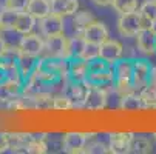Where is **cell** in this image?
Masks as SVG:
<instances>
[{
  "mask_svg": "<svg viewBox=\"0 0 156 154\" xmlns=\"http://www.w3.org/2000/svg\"><path fill=\"white\" fill-rule=\"evenodd\" d=\"M70 39L63 34L45 37V46H43V56L47 59H68L70 60Z\"/></svg>",
  "mask_w": 156,
  "mask_h": 154,
  "instance_id": "3957f363",
  "label": "cell"
},
{
  "mask_svg": "<svg viewBox=\"0 0 156 154\" xmlns=\"http://www.w3.org/2000/svg\"><path fill=\"white\" fill-rule=\"evenodd\" d=\"M11 146V137L6 133H0V152L6 151Z\"/></svg>",
  "mask_w": 156,
  "mask_h": 154,
  "instance_id": "f546056e",
  "label": "cell"
},
{
  "mask_svg": "<svg viewBox=\"0 0 156 154\" xmlns=\"http://www.w3.org/2000/svg\"><path fill=\"white\" fill-rule=\"evenodd\" d=\"M19 12L20 11H14V9H9V8L0 9V23H2V26H3V31L5 29H14Z\"/></svg>",
  "mask_w": 156,
  "mask_h": 154,
  "instance_id": "7402d4cb",
  "label": "cell"
},
{
  "mask_svg": "<svg viewBox=\"0 0 156 154\" xmlns=\"http://www.w3.org/2000/svg\"><path fill=\"white\" fill-rule=\"evenodd\" d=\"M115 86L118 93L127 94L135 91L133 88V62L128 60H119L115 67Z\"/></svg>",
  "mask_w": 156,
  "mask_h": 154,
  "instance_id": "6da1fadb",
  "label": "cell"
},
{
  "mask_svg": "<svg viewBox=\"0 0 156 154\" xmlns=\"http://www.w3.org/2000/svg\"><path fill=\"white\" fill-rule=\"evenodd\" d=\"M90 74V62H85L82 59H73L70 62L68 77L71 82H85Z\"/></svg>",
  "mask_w": 156,
  "mask_h": 154,
  "instance_id": "4fadbf2b",
  "label": "cell"
},
{
  "mask_svg": "<svg viewBox=\"0 0 156 154\" xmlns=\"http://www.w3.org/2000/svg\"><path fill=\"white\" fill-rule=\"evenodd\" d=\"M79 11L77 0H51V12L60 17H70Z\"/></svg>",
  "mask_w": 156,
  "mask_h": 154,
  "instance_id": "5bb4252c",
  "label": "cell"
},
{
  "mask_svg": "<svg viewBox=\"0 0 156 154\" xmlns=\"http://www.w3.org/2000/svg\"><path fill=\"white\" fill-rule=\"evenodd\" d=\"M111 6L118 14H128V12H135L139 9L138 0H113Z\"/></svg>",
  "mask_w": 156,
  "mask_h": 154,
  "instance_id": "44dd1931",
  "label": "cell"
},
{
  "mask_svg": "<svg viewBox=\"0 0 156 154\" xmlns=\"http://www.w3.org/2000/svg\"><path fill=\"white\" fill-rule=\"evenodd\" d=\"M150 83L156 86V65L151 67V79H150Z\"/></svg>",
  "mask_w": 156,
  "mask_h": 154,
  "instance_id": "d6a6232c",
  "label": "cell"
},
{
  "mask_svg": "<svg viewBox=\"0 0 156 154\" xmlns=\"http://www.w3.org/2000/svg\"><path fill=\"white\" fill-rule=\"evenodd\" d=\"M85 93H87V85L85 82H71L70 80V85L65 88L63 94H66L71 102L74 103V108H82V102H83V97H85Z\"/></svg>",
  "mask_w": 156,
  "mask_h": 154,
  "instance_id": "9a60e30c",
  "label": "cell"
},
{
  "mask_svg": "<svg viewBox=\"0 0 156 154\" xmlns=\"http://www.w3.org/2000/svg\"><path fill=\"white\" fill-rule=\"evenodd\" d=\"M121 108L124 111H141V109H145V105H144V100L141 97V94L131 91V93H127V94H122L121 97Z\"/></svg>",
  "mask_w": 156,
  "mask_h": 154,
  "instance_id": "2e32d148",
  "label": "cell"
},
{
  "mask_svg": "<svg viewBox=\"0 0 156 154\" xmlns=\"http://www.w3.org/2000/svg\"><path fill=\"white\" fill-rule=\"evenodd\" d=\"M153 137H154V140H156V133H153Z\"/></svg>",
  "mask_w": 156,
  "mask_h": 154,
  "instance_id": "d590c367",
  "label": "cell"
},
{
  "mask_svg": "<svg viewBox=\"0 0 156 154\" xmlns=\"http://www.w3.org/2000/svg\"><path fill=\"white\" fill-rule=\"evenodd\" d=\"M85 46V39L82 37V34H79L77 37H71L70 39V59H79L82 50Z\"/></svg>",
  "mask_w": 156,
  "mask_h": 154,
  "instance_id": "484cf974",
  "label": "cell"
},
{
  "mask_svg": "<svg viewBox=\"0 0 156 154\" xmlns=\"http://www.w3.org/2000/svg\"><path fill=\"white\" fill-rule=\"evenodd\" d=\"M133 133L130 131H116L108 136V152L113 154H125L130 152V143L133 139Z\"/></svg>",
  "mask_w": 156,
  "mask_h": 154,
  "instance_id": "30bf717a",
  "label": "cell"
},
{
  "mask_svg": "<svg viewBox=\"0 0 156 154\" xmlns=\"http://www.w3.org/2000/svg\"><path fill=\"white\" fill-rule=\"evenodd\" d=\"M82 37L87 40V42H91V43H98V45H101V43H104L108 37V28L105 26L104 22L101 20H93L90 22L82 31H80Z\"/></svg>",
  "mask_w": 156,
  "mask_h": 154,
  "instance_id": "9c48e42d",
  "label": "cell"
},
{
  "mask_svg": "<svg viewBox=\"0 0 156 154\" xmlns=\"http://www.w3.org/2000/svg\"><path fill=\"white\" fill-rule=\"evenodd\" d=\"M138 11L142 17V28L154 26V23H156V2L154 0H145L139 6Z\"/></svg>",
  "mask_w": 156,
  "mask_h": 154,
  "instance_id": "d6986e66",
  "label": "cell"
},
{
  "mask_svg": "<svg viewBox=\"0 0 156 154\" xmlns=\"http://www.w3.org/2000/svg\"><path fill=\"white\" fill-rule=\"evenodd\" d=\"M142 28V17L139 11L119 14L118 19V31L124 37H135Z\"/></svg>",
  "mask_w": 156,
  "mask_h": 154,
  "instance_id": "8992f818",
  "label": "cell"
},
{
  "mask_svg": "<svg viewBox=\"0 0 156 154\" xmlns=\"http://www.w3.org/2000/svg\"><path fill=\"white\" fill-rule=\"evenodd\" d=\"M94 20V17L91 15V12L90 11H77L76 14H74V25H77L79 26V29L82 31L90 22H93Z\"/></svg>",
  "mask_w": 156,
  "mask_h": 154,
  "instance_id": "83f0119b",
  "label": "cell"
},
{
  "mask_svg": "<svg viewBox=\"0 0 156 154\" xmlns=\"http://www.w3.org/2000/svg\"><path fill=\"white\" fill-rule=\"evenodd\" d=\"M6 51H8L6 42H5V39L2 37V34H0V59H2V57L6 54Z\"/></svg>",
  "mask_w": 156,
  "mask_h": 154,
  "instance_id": "4dcf8cb0",
  "label": "cell"
},
{
  "mask_svg": "<svg viewBox=\"0 0 156 154\" xmlns=\"http://www.w3.org/2000/svg\"><path fill=\"white\" fill-rule=\"evenodd\" d=\"M27 11L36 19L40 20L51 14V0H30Z\"/></svg>",
  "mask_w": 156,
  "mask_h": 154,
  "instance_id": "e0dca14e",
  "label": "cell"
},
{
  "mask_svg": "<svg viewBox=\"0 0 156 154\" xmlns=\"http://www.w3.org/2000/svg\"><path fill=\"white\" fill-rule=\"evenodd\" d=\"M39 28L43 37H51L57 34H63L65 31V23H63V17L57 14H48L47 17H43L39 20Z\"/></svg>",
  "mask_w": 156,
  "mask_h": 154,
  "instance_id": "7c38bea8",
  "label": "cell"
},
{
  "mask_svg": "<svg viewBox=\"0 0 156 154\" xmlns=\"http://www.w3.org/2000/svg\"><path fill=\"white\" fill-rule=\"evenodd\" d=\"M139 94H141V97L144 100L145 109H148V108L154 109L156 108V86L150 83L148 86H145L144 90L139 91Z\"/></svg>",
  "mask_w": 156,
  "mask_h": 154,
  "instance_id": "cb8c5ba5",
  "label": "cell"
},
{
  "mask_svg": "<svg viewBox=\"0 0 156 154\" xmlns=\"http://www.w3.org/2000/svg\"><path fill=\"white\" fill-rule=\"evenodd\" d=\"M154 2H156V0H154Z\"/></svg>",
  "mask_w": 156,
  "mask_h": 154,
  "instance_id": "8d00e7d4",
  "label": "cell"
},
{
  "mask_svg": "<svg viewBox=\"0 0 156 154\" xmlns=\"http://www.w3.org/2000/svg\"><path fill=\"white\" fill-rule=\"evenodd\" d=\"M91 2L98 6H108V5H111L113 0H91Z\"/></svg>",
  "mask_w": 156,
  "mask_h": 154,
  "instance_id": "1f68e13d",
  "label": "cell"
},
{
  "mask_svg": "<svg viewBox=\"0 0 156 154\" xmlns=\"http://www.w3.org/2000/svg\"><path fill=\"white\" fill-rule=\"evenodd\" d=\"M136 46L144 54H156V29L154 26H144L135 36Z\"/></svg>",
  "mask_w": 156,
  "mask_h": 154,
  "instance_id": "8fae6325",
  "label": "cell"
},
{
  "mask_svg": "<svg viewBox=\"0 0 156 154\" xmlns=\"http://www.w3.org/2000/svg\"><path fill=\"white\" fill-rule=\"evenodd\" d=\"M99 51H101V45L85 40V46H83V50H82L79 59H82V60H85V62L98 60V59H99Z\"/></svg>",
  "mask_w": 156,
  "mask_h": 154,
  "instance_id": "603a6c76",
  "label": "cell"
},
{
  "mask_svg": "<svg viewBox=\"0 0 156 154\" xmlns=\"http://www.w3.org/2000/svg\"><path fill=\"white\" fill-rule=\"evenodd\" d=\"M151 142L145 136H133L131 143H130V152L136 154H147L151 151Z\"/></svg>",
  "mask_w": 156,
  "mask_h": 154,
  "instance_id": "ffe728a7",
  "label": "cell"
},
{
  "mask_svg": "<svg viewBox=\"0 0 156 154\" xmlns=\"http://www.w3.org/2000/svg\"><path fill=\"white\" fill-rule=\"evenodd\" d=\"M28 3H30V0H8L6 8L14 9V11H27Z\"/></svg>",
  "mask_w": 156,
  "mask_h": 154,
  "instance_id": "f1b7e54d",
  "label": "cell"
},
{
  "mask_svg": "<svg viewBox=\"0 0 156 154\" xmlns=\"http://www.w3.org/2000/svg\"><path fill=\"white\" fill-rule=\"evenodd\" d=\"M91 139V134L83 131H68L62 137V148L65 152L79 154L87 151V145Z\"/></svg>",
  "mask_w": 156,
  "mask_h": 154,
  "instance_id": "277c9868",
  "label": "cell"
},
{
  "mask_svg": "<svg viewBox=\"0 0 156 154\" xmlns=\"http://www.w3.org/2000/svg\"><path fill=\"white\" fill-rule=\"evenodd\" d=\"M3 33V26H2V23H0V34Z\"/></svg>",
  "mask_w": 156,
  "mask_h": 154,
  "instance_id": "e575fe53",
  "label": "cell"
},
{
  "mask_svg": "<svg viewBox=\"0 0 156 154\" xmlns=\"http://www.w3.org/2000/svg\"><path fill=\"white\" fill-rule=\"evenodd\" d=\"M151 79V65L147 60L133 62V88L135 91H141L150 85Z\"/></svg>",
  "mask_w": 156,
  "mask_h": 154,
  "instance_id": "ba28073f",
  "label": "cell"
},
{
  "mask_svg": "<svg viewBox=\"0 0 156 154\" xmlns=\"http://www.w3.org/2000/svg\"><path fill=\"white\" fill-rule=\"evenodd\" d=\"M36 22L37 20L28 11H20L12 31H16V33L22 34V36H23V34H30V33H33V29L36 26Z\"/></svg>",
  "mask_w": 156,
  "mask_h": 154,
  "instance_id": "ac0fdd59",
  "label": "cell"
},
{
  "mask_svg": "<svg viewBox=\"0 0 156 154\" xmlns=\"http://www.w3.org/2000/svg\"><path fill=\"white\" fill-rule=\"evenodd\" d=\"M74 108V103L71 102V99L66 94H60L56 96L53 100V109H57V111H68V109Z\"/></svg>",
  "mask_w": 156,
  "mask_h": 154,
  "instance_id": "4316f807",
  "label": "cell"
},
{
  "mask_svg": "<svg viewBox=\"0 0 156 154\" xmlns=\"http://www.w3.org/2000/svg\"><path fill=\"white\" fill-rule=\"evenodd\" d=\"M122 57H124V46L121 42L115 39H107L104 43H101L99 59L104 60L107 65L115 67L119 60H122Z\"/></svg>",
  "mask_w": 156,
  "mask_h": 154,
  "instance_id": "52a82bcc",
  "label": "cell"
},
{
  "mask_svg": "<svg viewBox=\"0 0 156 154\" xmlns=\"http://www.w3.org/2000/svg\"><path fill=\"white\" fill-rule=\"evenodd\" d=\"M47 148H48V145H47V142H45L43 137L31 136L28 143H27V149L25 151H28V152H40L42 154V152H47Z\"/></svg>",
  "mask_w": 156,
  "mask_h": 154,
  "instance_id": "d4e9b609",
  "label": "cell"
},
{
  "mask_svg": "<svg viewBox=\"0 0 156 154\" xmlns=\"http://www.w3.org/2000/svg\"><path fill=\"white\" fill-rule=\"evenodd\" d=\"M43 46H45V39H42L39 34H23L19 40V53L33 59L43 54Z\"/></svg>",
  "mask_w": 156,
  "mask_h": 154,
  "instance_id": "5b68a950",
  "label": "cell"
},
{
  "mask_svg": "<svg viewBox=\"0 0 156 154\" xmlns=\"http://www.w3.org/2000/svg\"><path fill=\"white\" fill-rule=\"evenodd\" d=\"M85 85H87V93H85V97L82 102V108L88 109V111H102L108 102L107 88L91 85L88 82H85Z\"/></svg>",
  "mask_w": 156,
  "mask_h": 154,
  "instance_id": "7a4b0ae2",
  "label": "cell"
},
{
  "mask_svg": "<svg viewBox=\"0 0 156 154\" xmlns=\"http://www.w3.org/2000/svg\"><path fill=\"white\" fill-rule=\"evenodd\" d=\"M8 5V0H0V9H5Z\"/></svg>",
  "mask_w": 156,
  "mask_h": 154,
  "instance_id": "836d02e7",
  "label": "cell"
}]
</instances>
